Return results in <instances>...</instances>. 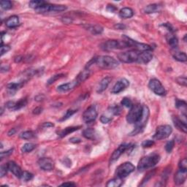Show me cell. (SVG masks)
<instances>
[{"instance_id": "74e56055", "label": "cell", "mask_w": 187, "mask_h": 187, "mask_svg": "<svg viewBox=\"0 0 187 187\" xmlns=\"http://www.w3.org/2000/svg\"><path fill=\"white\" fill-rule=\"evenodd\" d=\"M34 175L33 174H32L31 173L27 172V171H23L22 175L21 176V178L23 181H29V180H31L32 178H33Z\"/></svg>"}, {"instance_id": "9f6ffc18", "label": "cell", "mask_w": 187, "mask_h": 187, "mask_svg": "<svg viewBox=\"0 0 187 187\" xmlns=\"http://www.w3.org/2000/svg\"><path fill=\"white\" fill-rule=\"evenodd\" d=\"M154 174V171H153V172H150V173H149L147 175H146V177L143 180V183H146V182H147L148 180H149V179H150L152 177Z\"/></svg>"}, {"instance_id": "277c9868", "label": "cell", "mask_w": 187, "mask_h": 187, "mask_svg": "<svg viewBox=\"0 0 187 187\" xmlns=\"http://www.w3.org/2000/svg\"><path fill=\"white\" fill-rule=\"evenodd\" d=\"M149 115H150V111H149L148 106L143 105V113H142L141 117H140L139 121L135 124V129L131 132L130 135H135L143 130V129L147 124Z\"/></svg>"}, {"instance_id": "db71d44e", "label": "cell", "mask_w": 187, "mask_h": 187, "mask_svg": "<svg viewBox=\"0 0 187 187\" xmlns=\"http://www.w3.org/2000/svg\"><path fill=\"white\" fill-rule=\"evenodd\" d=\"M43 107H36L35 109H34L33 111H32V113H33L34 114H35V115H39V114H40L42 112H43Z\"/></svg>"}, {"instance_id": "ac0fdd59", "label": "cell", "mask_w": 187, "mask_h": 187, "mask_svg": "<svg viewBox=\"0 0 187 187\" xmlns=\"http://www.w3.org/2000/svg\"><path fill=\"white\" fill-rule=\"evenodd\" d=\"M129 41H130L131 46H135V49L140 51V52H141V51L142 52H143V51H152V48L149 46V45L144 44V43H138V42L134 41V40H131L130 38H129Z\"/></svg>"}, {"instance_id": "11a10c76", "label": "cell", "mask_w": 187, "mask_h": 187, "mask_svg": "<svg viewBox=\"0 0 187 187\" xmlns=\"http://www.w3.org/2000/svg\"><path fill=\"white\" fill-rule=\"evenodd\" d=\"M62 22L65 23H72V19L70 17H63L62 19Z\"/></svg>"}, {"instance_id": "52a82bcc", "label": "cell", "mask_w": 187, "mask_h": 187, "mask_svg": "<svg viewBox=\"0 0 187 187\" xmlns=\"http://www.w3.org/2000/svg\"><path fill=\"white\" fill-rule=\"evenodd\" d=\"M173 132L172 127L170 125H161L157 128L154 138L155 140H160L167 138Z\"/></svg>"}, {"instance_id": "8fae6325", "label": "cell", "mask_w": 187, "mask_h": 187, "mask_svg": "<svg viewBox=\"0 0 187 187\" xmlns=\"http://www.w3.org/2000/svg\"><path fill=\"white\" fill-rule=\"evenodd\" d=\"M129 148H130V144H126V143L121 144L116 150L114 151V152L111 155L110 159V163L113 164V162L117 161L118 159V158L121 156V154H123L126 151L128 150Z\"/></svg>"}, {"instance_id": "ba28073f", "label": "cell", "mask_w": 187, "mask_h": 187, "mask_svg": "<svg viewBox=\"0 0 187 187\" xmlns=\"http://www.w3.org/2000/svg\"><path fill=\"white\" fill-rule=\"evenodd\" d=\"M135 170V166L131 162H125L117 167L116 175L117 177L124 178Z\"/></svg>"}, {"instance_id": "603a6c76", "label": "cell", "mask_w": 187, "mask_h": 187, "mask_svg": "<svg viewBox=\"0 0 187 187\" xmlns=\"http://www.w3.org/2000/svg\"><path fill=\"white\" fill-rule=\"evenodd\" d=\"M19 24V18L16 15H12L7 18L5 21V25L8 28H15Z\"/></svg>"}, {"instance_id": "816d5d0a", "label": "cell", "mask_w": 187, "mask_h": 187, "mask_svg": "<svg viewBox=\"0 0 187 187\" xmlns=\"http://www.w3.org/2000/svg\"><path fill=\"white\" fill-rule=\"evenodd\" d=\"M114 28L116 29H118V30H124V29L127 28V26L124 24H123V23H117L114 26Z\"/></svg>"}, {"instance_id": "9c48e42d", "label": "cell", "mask_w": 187, "mask_h": 187, "mask_svg": "<svg viewBox=\"0 0 187 187\" xmlns=\"http://www.w3.org/2000/svg\"><path fill=\"white\" fill-rule=\"evenodd\" d=\"M149 87L153 92L159 95V96H165V94H166V91H165L163 85L158 79H151L149 81Z\"/></svg>"}, {"instance_id": "bcb514c9", "label": "cell", "mask_w": 187, "mask_h": 187, "mask_svg": "<svg viewBox=\"0 0 187 187\" xmlns=\"http://www.w3.org/2000/svg\"><path fill=\"white\" fill-rule=\"evenodd\" d=\"M76 110H67V113H66V114H65V116H64V117L63 118H62V119H61V121H64V120H66V119H67V118H69L70 116H72L73 114H74L75 113H76Z\"/></svg>"}, {"instance_id": "ee69618b", "label": "cell", "mask_w": 187, "mask_h": 187, "mask_svg": "<svg viewBox=\"0 0 187 187\" xmlns=\"http://www.w3.org/2000/svg\"><path fill=\"white\" fill-rule=\"evenodd\" d=\"M154 140H144V141L143 142V143H142V146H143V148H150L151 147V146H153L154 145Z\"/></svg>"}, {"instance_id": "b9f144b4", "label": "cell", "mask_w": 187, "mask_h": 187, "mask_svg": "<svg viewBox=\"0 0 187 187\" xmlns=\"http://www.w3.org/2000/svg\"><path fill=\"white\" fill-rule=\"evenodd\" d=\"M121 103L123 106H124V107H128V108H131L132 106L133 105V103H132V100L127 97L124 98V99H122V101H121Z\"/></svg>"}, {"instance_id": "f546056e", "label": "cell", "mask_w": 187, "mask_h": 187, "mask_svg": "<svg viewBox=\"0 0 187 187\" xmlns=\"http://www.w3.org/2000/svg\"><path fill=\"white\" fill-rule=\"evenodd\" d=\"M46 1H40V0H33V1H31L29 2V7H32V8L37 10V9L40 8V7H42L43 5H44L46 4Z\"/></svg>"}, {"instance_id": "c3c4849f", "label": "cell", "mask_w": 187, "mask_h": 187, "mask_svg": "<svg viewBox=\"0 0 187 187\" xmlns=\"http://www.w3.org/2000/svg\"><path fill=\"white\" fill-rule=\"evenodd\" d=\"M179 168H180V169H183V170L187 169L186 159H182L181 161L180 162V164H179Z\"/></svg>"}, {"instance_id": "be15d7a7", "label": "cell", "mask_w": 187, "mask_h": 187, "mask_svg": "<svg viewBox=\"0 0 187 187\" xmlns=\"http://www.w3.org/2000/svg\"><path fill=\"white\" fill-rule=\"evenodd\" d=\"M22 60H23V57H21V56H18V57H16L15 58V62H16V63H19V62H21Z\"/></svg>"}, {"instance_id": "7402d4cb", "label": "cell", "mask_w": 187, "mask_h": 187, "mask_svg": "<svg viewBox=\"0 0 187 187\" xmlns=\"http://www.w3.org/2000/svg\"><path fill=\"white\" fill-rule=\"evenodd\" d=\"M134 11L130 7H124L119 11L120 18L127 19V18H130L133 16Z\"/></svg>"}, {"instance_id": "5bb4252c", "label": "cell", "mask_w": 187, "mask_h": 187, "mask_svg": "<svg viewBox=\"0 0 187 187\" xmlns=\"http://www.w3.org/2000/svg\"><path fill=\"white\" fill-rule=\"evenodd\" d=\"M80 84L78 83V82L77 81L76 79H75L72 81L67 83L62 84V85H60L59 86H58L57 88V90L59 91V92H66V91H70V90L73 89L75 87H77L78 86H79Z\"/></svg>"}, {"instance_id": "2e32d148", "label": "cell", "mask_w": 187, "mask_h": 187, "mask_svg": "<svg viewBox=\"0 0 187 187\" xmlns=\"http://www.w3.org/2000/svg\"><path fill=\"white\" fill-rule=\"evenodd\" d=\"M186 178V170L180 169L175 173V177H174V180H175V184L181 185L185 182Z\"/></svg>"}, {"instance_id": "ffe728a7", "label": "cell", "mask_w": 187, "mask_h": 187, "mask_svg": "<svg viewBox=\"0 0 187 187\" xmlns=\"http://www.w3.org/2000/svg\"><path fill=\"white\" fill-rule=\"evenodd\" d=\"M167 41L168 45L170 46L171 48L173 49H175L178 46V40L175 35H173V32H170L167 35Z\"/></svg>"}, {"instance_id": "5b68a950", "label": "cell", "mask_w": 187, "mask_h": 187, "mask_svg": "<svg viewBox=\"0 0 187 187\" xmlns=\"http://www.w3.org/2000/svg\"><path fill=\"white\" fill-rule=\"evenodd\" d=\"M143 113V106L135 104L132 106L127 116V121L129 124H136L141 117Z\"/></svg>"}, {"instance_id": "e0dca14e", "label": "cell", "mask_w": 187, "mask_h": 187, "mask_svg": "<svg viewBox=\"0 0 187 187\" xmlns=\"http://www.w3.org/2000/svg\"><path fill=\"white\" fill-rule=\"evenodd\" d=\"M153 54L151 51H143L140 52L138 62L140 64H147L152 60Z\"/></svg>"}, {"instance_id": "f1b7e54d", "label": "cell", "mask_w": 187, "mask_h": 187, "mask_svg": "<svg viewBox=\"0 0 187 187\" xmlns=\"http://www.w3.org/2000/svg\"><path fill=\"white\" fill-rule=\"evenodd\" d=\"M80 128V127H67V128H65L64 130H62V132L59 133V137L60 138H64V137L67 136L69 134L72 133V132H75V131L78 130Z\"/></svg>"}, {"instance_id": "1f68e13d", "label": "cell", "mask_w": 187, "mask_h": 187, "mask_svg": "<svg viewBox=\"0 0 187 187\" xmlns=\"http://www.w3.org/2000/svg\"><path fill=\"white\" fill-rule=\"evenodd\" d=\"M173 57L175 60L178 61V62H186V60H187L186 54H185L184 52L175 53V54L173 55Z\"/></svg>"}, {"instance_id": "d4e9b609", "label": "cell", "mask_w": 187, "mask_h": 187, "mask_svg": "<svg viewBox=\"0 0 187 187\" xmlns=\"http://www.w3.org/2000/svg\"><path fill=\"white\" fill-rule=\"evenodd\" d=\"M89 75H90L89 70L86 69V70H84L83 71H82L81 72H80V74L77 76V78H76L75 79L77 80V81L78 82V83L80 84V83H82L83 81H85V80H86L88 77H89Z\"/></svg>"}, {"instance_id": "f35d334b", "label": "cell", "mask_w": 187, "mask_h": 187, "mask_svg": "<svg viewBox=\"0 0 187 187\" xmlns=\"http://www.w3.org/2000/svg\"><path fill=\"white\" fill-rule=\"evenodd\" d=\"M65 74H57V75H55L52 76V77L51 78L49 79V80H48V82H47V84L48 85H51V84L54 83H55L57 80H59L60 78H62L65 77Z\"/></svg>"}, {"instance_id": "681fc988", "label": "cell", "mask_w": 187, "mask_h": 187, "mask_svg": "<svg viewBox=\"0 0 187 187\" xmlns=\"http://www.w3.org/2000/svg\"><path fill=\"white\" fill-rule=\"evenodd\" d=\"M10 50V46H3V45H1V56H3L4 54H5V53L8 52Z\"/></svg>"}, {"instance_id": "7a4b0ae2", "label": "cell", "mask_w": 187, "mask_h": 187, "mask_svg": "<svg viewBox=\"0 0 187 187\" xmlns=\"http://www.w3.org/2000/svg\"><path fill=\"white\" fill-rule=\"evenodd\" d=\"M126 38H127L126 40H107L102 45L101 48L105 51L113 49H124V48H129L132 46L130 41H129V38L127 37H126Z\"/></svg>"}, {"instance_id": "94428289", "label": "cell", "mask_w": 187, "mask_h": 187, "mask_svg": "<svg viewBox=\"0 0 187 187\" xmlns=\"http://www.w3.org/2000/svg\"><path fill=\"white\" fill-rule=\"evenodd\" d=\"M12 150H10V151H7V152H6V151L5 152H1V158L3 159L4 157V156L10 155V154L12 153Z\"/></svg>"}, {"instance_id": "8992f818", "label": "cell", "mask_w": 187, "mask_h": 187, "mask_svg": "<svg viewBox=\"0 0 187 187\" xmlns=\"http://www.w3.org/2000/svg\"><path fill=\"white\" fill-rule=\"evenodd\" d=\"M140 54V51H138V50H131V51L118 54V58L123 63H133V62H138Z\"/></svg>"}, {"instance_id": "d6986e66", "label": "cell", "mask_w": 187, "mask_h": 187, "mask_svg": "<svg viewBox=\"0 0 187 187\" xmlns=\"http://www.w3.org/2000/svg\"><path fill=\"white\" fill-rule=\"evenodd\" d=\"M173 121L174 125L178 130L181 131V132L186 133V124L185 121H183L180 120L178 116H173Z\"/></svg>"}, {"instance_id": "f6af8a7d", "label": "cell", "mask_w": 187, "mask_h": 187, "mask_svg": "<svg viewBox=\"0 0 187 187\" xmlns=\"http://www.w3.org/2000/svg\"><path fill=\"white\" fill-rule=\"evenodd\" d=\"M7 171H8V167H7V164L4 165H1V168H0V176L1 178L4 177L7 174Z\"/></svg>"}, {"instance_id": "d590c367", "label": "cell", "mask_w": 187, "mask_h": 187, "mask_svg": "<svg viewBox=\"0 0 187 187\" xmlns=\"http://www.w3.org/2000/svg\"><path fill=\"white\" fill-rule=\"evenodd\" d=\"M23 85V83H12L7 85V88L10 91H17L18 89L21 88Z\"/></svg>"}, {"instance_id": "3957f363", "label": "cell", "mask_w": 187, "mask_h": 187, "mask_svg": "<svg viewBox=\"0 0 187 187\" xmlns=\"http://www.w3.org/2000/svg\"><path fill=\"white\" fill-rule=\"evenodd\" d=\"M95 65L102 69L110 70L117 67L118 66V62L113 57L109 56H101L96 57L95 60Z\"/></svg>"}, {"instance_id": "6f0895ef", "label": "cell", "mask_w": 187, "mask_h": 187, "mask_svg": "<svg viewBox=\"0 0 187 187\" xmlns=\"http://www.w3.org/2000/svg\"><path fill=\"white\" fill-rule=\"evenodd\" d=\"M54 126V124H52V123L46 122L42 125V127H43V128H48V127H53Z\"/></svg>"}, {"instance_id": "6da1fadb", "label": "cell", "mask_w": 187, "mask_h": 187, "mask_svg": "<svg viewBox=\"0 0 187 187\" xmlns=\"http://www.w3.org/2000/svg\"><path fill=\"white\" fill-rule=\"evenodd\" d=\"M160 157L157 154H150L149 156L143 157L140 160L138 165V169L140 171H143L149 168L155 166L157 163L159 162Z\"/></svg>"}, {"instance_id": "7c38bea8", "label": "cell", "mask_w": 187, "mask_h": 187, "mask_svg": "<svg viewBox=\"0 0 187 187\" xmlns=\"http://www.w3.org/2000/svg\"><path fill=\"white\" fill-rule=\"evenodd\" d=\"M38 165L40 167L45 171H51L54 170L55 166L54 162L51 158H47V157L40 159L38 161Z\"/></svg>"}, {"instance_id": "cb8c5ba5", "label": "cell", "mask_w": 187, "mask_h": 187, "mask_svg": "<svg viewBox=\"0 0 187 187\" xmlns=\"http://www.w3.org/2000/svg\"><path fill=\"white\" fill-rule=\"evenodd\" d=\"M86 29L91 32L93 35H100L103 32V28L99 25H87Z\"/></svg>"}, {"instance_id": "91938a15", "label": "cell", "mask_w": 187, "mask_h": 187, "mask_svg": "<svg viewBox=\"0 0 187 187\" xmlns=\"http://www.w3.org/2000/svg\"><path fill=\"white\" fill-rule=\"evenodd\" d=\"M70 141L71 142V143H80V142H81V140H80V139H79V138H72L70 140Z\"/></svg>"}, {"instance_id": "680465c9", "label": "cell", "mask_w": 187, "mask_h": 187, "mask_svg": "<svg viewBox=\"0 0 187 187\" xmlns=\"http://www.w3.org/2000/svg\"><path fill=\"white\" fill-rule=\"evenodd\" d=\"M62 186H75V183H72V182H65L61 184Z\"/></svg>"}, {"instance_id": "8d00e7d4", "label": "cell", "mask_w": 187, "mask_h": 187, "mask_svg": "<svg viewBox=\"0 0 187 187\" xmlns=\"http://www.w3.org/2000/svg\"><path fill=\"white\" fill-rule=\"evenodd\" d=\"M67 10L65 5H59V4H51V12H62Z\"/></svg>"}, {"instance_id": "e575fe53", "label": "cell", "mask_w": 187, "mask_h": 187, "mask_svg": "<svg viewBox=\"0 0 187 187\" xmlns=\"http://www.w3.org/2000/svg\"><path fill=\"white\" fill-rule=\"evenodd\" d=\"M27 99L26 98H23V99H21L18 102H15V107H14L13 110H19V109L22 108V107H25L27 105Z\"/></svg>"}, {"instance_id": "f907efd6", "label": "cell", "mask_w": 187, "mask_h": 187, "mask_svg": "<svg viewBox=\"0 0 187 187\" xmlns=\"http://www.w3.org/2000/svg\"><path fill=\"white\" fill-rule=\"evenodd\" d=\"M111 118H109L108 116H102L100 118V121L102 124H107V123H109L110 121H111Z\"/></svg>"}, {"instance_id": "e7e4bbea", "label": "cell", "mask_w": 187, "mask_h": 187, "mask_svg": "<svg viewBox=\"0 0 187 187\" xmlns=\"http://www.w3.org/2000/svg\"><path fill=\"white\" fill-rule=\"evenodd\" d=\"M15 132H16V130H15V129H12L11 130H10V132H8V135H9V136H11V135H13L15 133Z\"/></svg>"}, {"instance_id": "7bdbcfd3", "label": "cell", "mask_w": 187, "mask_h": 187, "mask_svg": "<svg viewBox=\"0 0 187 187\" xmlns=\"http://www.w3.org/2000/svg\"><path fill=\"white\" fill-rule=\"evenodd\" d=\"M174 146H175V142H174L173 140H170V141L167 142L165 146V150L167 153H170L173 149Z\"/></svg>"}, {"instance_id": "9a60e30c", "label": "cell", "mask_w": 187, "mask_h": 187, "mask_svg": "<svg viewBox=\"0 0 187 187\" xmlns=\"http://www.w3.org/2000/svg\"><path fill=\"white\" fill-rule=\"evenodd\" d=\"M7 167H8V170L10 171L14 175L16 176L18 178H21V176L22 175L23 171L21 170V167L17 165L15 162L10 161L7 164Z\"/></svg>"}, {"instance_id": "44dd1931", "label": "cell", "mask_w": 187, "mask_h": 187, "mask_svg": "<svg viewBox=\"0 0 187 187\" xmlns=\"http://www.w3.org/2000/svg\"><path fill=\"white\" fill-rule=\"evenodd\" d=\"M110 81H111V78L110 77H106L105 78L102 79L97 87V90H96L97 93L103 92L105 90H106V88H107Z\"/></svg>"}, {"instance_id": "83f0119b", "label": "cell", "mask_w": 187, "mask_h": 187, "mask_svg": "<svg viewBox=\"0 0 187 187\" xmlns=\"http://www.w3.org/2000/svg\"><path fill=\"white\" fill-rule=\"evenodd\" d=\"M83 135L84 138H86V139L94 140L95 137H96V132H95V130L94 129H86L83 131Z\"/></svg>"}, {"instance_id": "ab89813d", "label": "cell", "mask_w": 187, "mask_h": 187, "mask_svg": "<svg viewBox=\"0 0 187 187\" xmlns=\"http://www.w3.org/2000/svg\"><path fill=\"white\" fill-rule=\"evenodd\" d=\"M1 7L4 10H10L12 7V3L10 1H6V0H2L0 2Z\"/></svg>"}, {"instance_id": "d6a6232c", "label": "cell", "mask_w": 187, "mask_h": 187, "mask_svg": "<svg viewBox=\"0 0 187 187\" xmlns=\"http://www.w3.org/2000/svg\"><path fill=\"white\" fill-rule=\"evenodd\" d=\"M175 106L178 109H181L182 111L184 113V115L186 116V102L183 100L177 99L175 101Z\"/></svg>"}, {"instance_id": "60d3db41", "label": "cell", "mask_w": 187, "mask_h": 187, "mask_svg": "<svg viewBox=\"0 0 187 187\" xmlns=\"http://www.w3.org/2000/svg\"><path fill=\"white\" fill-rule=\"evenodd\" d=\"M110 112L115 116H119L121 113V108L118 105L113 106L110 107Z\"/></svg>"}, {"instance_id": "4dcf8cb0", "label": "cell", "mask_w": 187, "mask_h": 187, "mask_svg": "<svg viewBox=\"0 0 187 187\" xmlns=\"http://www.w3.org/2000/svg\"><path fill=\"white\" fill-rule=\"evenodd\" d=\"M35 137V132L32 131H25L20 135V138L24 140H30Z\"/></svg>"}, {"instance_id": "4316f807", "label": "cell", "mask_w": 187, "mask_h": 187, "mask_svg": "<svg viewBox=\"0 0 187 187\" xmlns=\"http://www.w3.org/2000/svg\"><path fill=\"white\" fill-rule=\"evenodd\" d=\"M160 8H161V7L159 4H151L145 7L144 12L146 13H154V12H157L159 11Z\"/></svg>"}, {"instance_id": "7dc6e473", "label": "cell", "mask_w": 187, "mask_h": 187, "mask_svg": "<svg viewBox=\"0 0 187 187\" xmlns=\"http://www.w3.org/2000/svg\"><path fill=\"white\" fill-rule=\"evenodd\" d=\"M176 80H177L178 83H179L180 85L181 86H186V78L185 77H179L177 79H176Z\"/></svg>"}, {"instance_id": "484cf974", "label": "cell", "mask_w": 187, "mask_h": 187, "mask_svg": "<svg viewBox=\"0 0 187 187\" xmlns=\"http://www.w3.org/2000/svg\"><path fill=\"white\" fill-rule=\"evenodd\" d=\"M123 183V178L119 177H117L116 178L111 179L108 180L106 186L107 187H119L122 185Z\"/></svg>"}, {"instance_id": "6125c7cd", "label": "cell", "mask_w": 187, "mask_h": 187, "mask_svg": "<svg viewBox=\"0 0 187 187\" xmlns=\"http://www.w3.org/2000/svg\"><path fill=\"white\" fill-rule=\"evenodd\" d=\"M10 70V67L8 65H5V66H2L1 68V72H7Z\"/></svg>"}, {"instance_id": "f5cc1de1", "label": "cell", "mask_w": 187, "mask_h": 187, "mask_svg": "<svg viewBox=\"0 0 187 187\" xmlns=\"http://www.w3.org/2000/svg\"><path fill=\"white\" fill-rule=\"evenodd\" d=\"M117 10V8L116 7H115L114 5H113V4H108L107 7V10L109 12H116Z\"/></svg>"}, {"instance_id": "30bf717a", "label": "cell", "mask_w": 187, "mask_h": 187, "mask_svg": "<svg viewBox=\"0 0 187 187\" xmlns=\"http://www.w3.org/2000/svg\"><path fill=\"white\" fill-rule=\"evenodd\" d=\"M96 117H97V111H96V108H95L94 105L88 107L84 111L83 114V121L87 124H89V123L94 121L96 120Z\"/></svg>"}, {"instance_id": "4fadbf2b", "label": "cell", "mask_w": 187, "mask_h": 187, "mask_svg": "<svg viewBox=\"0 0 187 187\" xmlns=\"http://www.w3.org/2000/svg\"><path fill=\"white\" fill-rule=\"evenodd\" d=\"M129 86V80H127V79L123 78L121 80L118 81L113 86V88L111 90L112 94H118L121 92L122 91H124V89L127 88Z\"/></svg>"}, {"instance_id": "836d02e7", "label": "cell", "mask_w": 187, "mask_h": 187, "mask_svg": "<svg viewBox=\"0 0 187 187\" xmlns=\"http://www.w3.org/2000/svg\"><path fill=\"white\" fill-rule=\"evenodd\" d=\"M36 148V145L34 144V143H26L23 146L22 149H21V151L23 153H29L32 151Z\"/></svg>"}]
</instances>
